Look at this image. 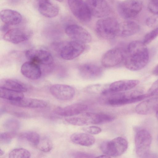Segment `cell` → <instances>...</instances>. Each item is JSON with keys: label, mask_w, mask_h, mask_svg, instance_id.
I'll return each instance as SVG.
<instances>
[{"label": "cell", "mask_w": 158, "mask_h": 158, "mask_svg": "<svg viewBox=\"0 0 158 158\" xmlns=\"http://www.w3.org/2000/svg\"><path fill=\"white\" fill-rule=\"evenodd\" d=\"M73 156L76 157H93V156L88 153L83 152H77L73 153Z\"/></svg>", "instance_id": "obj_40"}, {"label": "cell", "mask_w": 158, "mask_h": 158, "mask_svg": "<svg viewBox=\"0 0 158 158\" xmlns=\"http://www.w3.org/2000/svg\"><path fill=\"white\" fill-rule=\"evenodd\" d=\"M53 146L51 140L48 137H44L40 138L36 147L40 151L48 152L52 149Z\"/></svg>", "instance_id": "obj_29"}, {"label": "cell", "mask_w": 158, "mask_h": 158, "mask_svg": "<svg viewBox=\"0 0 158 158\" xmlns=\"http://www.w3.org/2000/svg\"><path fill=\"white\" fill-rule=\"evenodd\" d=\"M31 156L30 152L23 148L15 149L9 153V157L11 158H28Z\"/></svg>", "instance_id": "obj_31"}, {"label": "cell", "mask_w": 158, "mask_h": 158, "mask_svg": "<svg viewBox=\"0 0 158 158\" xmlns=\"http://www.w3.org/2000/svg\"><path fill=\"white\" fill-rule=\"evenodd\" d=\"M80 76L86 80H93L100 77L103 74V70L98 65L88 63L81 65L78 68Z\"/></svg>", "instance_id": "obj_13"}, {"label": "cell", "mask_w": 158, "mask_h": 158, "mask_svg": "<svg viewBox=\"0 0 158 158\" xmlns=\"http://www.w3.org/2000/svg\"><path fill=\"white\" fill-rule=\"evenodd\" d=\"M157 22V19L153 17H149L146 20V24L150 27H152L156 26Z\"/></svg>", "instance_id": "obj_39"}, {"label": "cell", "mask_w": 158, "mask_h": 158, "mask_svg": "<svg viewBox=\"0 0 158 158\" xmlns=\"http://www.w3.org/2000/svg\"><path fill=\"white\" fill-rule=\"evenodd\" d=\"M0 96L2 98L9 101L18 100L23 98L22 92H17L5 88H0Z\"/></svg>", "instance_id": "obj_27"}, {"label": "cell", "mask_w": 158, "mask_h": 158, "mask_svg": "<svg viewBox=\"0 0 158 158\" xmlns=\"http://www.w3.org/2000/svg\"><path fill=\"white\" fill-rule=\"evenodd\" d=\"M20 126L19 121L13 118L7 119L3 124L4 128L9 132H15L19 129Z\"/></svg>", "instance_id": "obj_30"}, {"label": "cell", "mask_w": 158, "mask_h": 158, "mask_svg": "<svg viewBox=\"0 0 158 158\" xmlns=\"http://www.w3.org/2000/svg\"><path fill=\"white\" fill-rule=\"evenodd\" d=\"M20 137L35 147L38 143L40 138L38 133L33 131L24 132L21 135Z\"/></svg>", "instance_id": "obj_28"}, {"label": "cell", "mask_w": 158, "mask_h": 158, "mask_svg": "<svg viewBox=\"0 0 158 158\" xmlns=\"http://www.w3.org/2000/svg\"><path fill=\"white\" fill-rule=\"evenodd\" d=\"M86 3L92 15L98 18H104L110 14V9L105 0H86Z\"/></svg>", "instance_id": "obj_12"}, {"label": "cell", "mask_w": 158, "mask_h": 158, "mask_svg": "<svg viewBox=\"0 0 158 158\" xmlns=\"http://www.w3.org/2000/svg\"><path fill=\"white\" fill-rule=\"evenodd\" d=\"M101 101L107 105L119 106L135 103L148 98L141 90H133L124 92L110 93L102 95Z\"/></svg>", "instance_id": "obj_2"}, {"label": "cell", "mask_w": 158, "mask_h": 158, "mask_svg": "<svg viewBox=\"0 0 158 158\" xmlns=\"http://www.w3.org/2000/svg\"><path fill=\"white\" fill-rule=\"evenodd\" d=\"M70 139L73 143L75 144L86 147L93 145L95 140L94 136L87 133H74L71 135Z\"/></svg>", "instance_id": "obj_25"}, {"label": "cell", "mask_w": 158, "mask_h": 158, "mask_svg": "<svg viewBox=\"0 0 158 158\" xmlns=\"http://www.w3.org/2000/svg\"><path fill=\"white\" fill-rule=\"evenodd\" d=\"M58 2H62L63 1V0H56Z\"/></svg>", "instance_id": "obj_46"}, {"label": "cell", "mask_w": 158, "mask_h": 158, "mask_svg": "<svg viewBox=\"0 0 158 158\" xmlns=\"http://www.w3.org/2000/svg\"><path fill=\"white\" fill-rule=\"evenodd\" d=\"M135 143L137 155L140 158H152L153 153L150 152L152 137L149 132L146 129L135 128Z\"/></svg>", "instance_id": "obj_3"}, {"label": "cell", "mask_w": 158, "mask_h": 158, "mask_svg": "<svg viewBox=\"0 0 158 158\" xmlns=\"http://www.w3.org/2000/svg\"><path fill=\"white\" fill-rule=\"evenodd\" d=\"M12 3H15L18 2L20 0H9Z\"/></svg>", "instance_id": "obj_43"}, {"label": "cell", "mask_w": 158, "mask_h": 158, "mask_svg": "<svg viewBox=\"0 0 158 158\" xmlns=\"http://www.w3.org/2000/svg\"><path fill=\"white\" fill-rule=\"evenodd\" d=\"M82 115L85 119L87 125L109 123L115 119L113 115L103 113L87 112L83 114Z\"/></svg>", "instance_id": "obj_20"}, {"label": "cell", "mask_w": 158, "mask_h": 158, "mask_svg": "<svg viewBox=\"0 0 158 158\" xmlns=\"http://www.w3.org/2000/svg\"><path fill=\"white\" fill-rule=\"evenodd\" d=\"M4 154V152L3 150H2L1 149H0V156H2Z\"/></svg>", "instance_id": "obj_44"}, {"label": "cell", "mask_w": 158, "mask_h": 158, "mask_svg": "<svg viewBox=\"0 0 158 158\" xmlns=\"http://www.w3.org/2000/svg\"><path fill=\"white\" fill-rule=\"evenodd\" d=\"M0 17L1 21L8 26L19 24L22 20V16L18 11L10 9H5L1 11Z\"/></svg>", "instance_id": "obj_23"}, {"label": "cell", "mask_w": 158, "mask_h": 158, "mask_svg": "<svg viewBox=\"0 0 158 158\" xmlns=\"http://www.w3.org/2000/svg\"><path fill=\"white\" fill-rule=\"evenodd\" d=\"M140 27L136 22L126 21L119 23L117 36L127 37L133 35L140 30Z\"/></svg>", "instance_id": "obj_22"}, {"label": "cell", "mask_w": 158, "mask_h": 158, "mask_svg": "<svg viewBox=\"0 0 158 158\" xmlns=\"http://www.w3.org/2000/svg\"><path fill=\"white\" fill-rule=\"evenodd\" d=\"M146 94L148 98L158 97V79L152 84Z\"/></svg>", "instance_id": "obj_36"}, {"label": "cell", "mask_w": 158, "mask_h": 158, "mask_svg": "<svg viewBox=\"0 0 158 158\" xmlns=\"http://www.w3.org/2000/svg\"><path fill=\"white\" fill-rule=\"evenodd\" d=\"M65 120L67 123L73 125L82 126L86 125L85 119L82 115L67 118L65 119Z\"/></svg>", "instance_id": "obj_33"}, {"label": "cell", "mask_w": 158, "mask_h": 158, "mask_svg": "<svg viewBox=\"0 0 158 158\" xmlns=\"http://www.w3.org/2000/svg\"><path fill=\"white\" fill-rule=\"evenodd\" d=\"M9 101L11 104L20 107L43 108L47 106L45 101L30 98L23 97L18 100Z\"/></svg>", "instance_id": "obj_24"}, {"label": "cell", "mask_w": 158, "mask_h": 158, "mask_svg": "<svg viewBox=\"0 0 158 158\" xmlns=\"http://www.w3.org/2000/svg\"><path fill=\"white\" fill-rule=\"evenodd\" d=\"M148 8L152 13L158 15V0H150Z\"/></svg>", "instance_id": "obj_38"}, {"label": "cell", "mask_w": 158, "mask_h": 158, "mask_svg": "<svg viewBox=\"0 0 158 158\" xmlns=\"http://www.w3.org/2000/svg\"><path fill=\"white\" fill-rule=\"evenodd\" d=\"M25 55L30 61L38 64L49 65L52 64L53 61L51 54L48 51L44 50L29 49L26 52Z\"/></svg>", "instance_id": "obj_11"}, {"label": "cell", "mask_w": 158, "mask_h": 158, "mask_svg": "<svg viewBox=\"0 0 158 158\" xmlns=\"http://www.w3.org/2000/svg\"><path fill=\"white\" fill-rule=\"evenodd\" d=\"M51 93L55 98L61 100H68L74 97L75 91L72 86L66 85L56 84L52 86Z\"/></svg>", "instance_id": "obj_14"}, {"label": "cell", "mask_w": 158, "mask_h": 158, "mask_svg": "<svg viewBox=\"0 0 158 158\" xmlns=\"http://www.w3.org/2000/svg\"><path fill=\"white\" fill-rule=\"evenodd\" d=\"M139 83V81L137 80H124L117 81L109 84L108 93L130 90L136 86Z\"/></svg>", "instance_id": "obj_18"}, {"label": "cell", "mask_w": 158, "mask_h": 158, "mask_svg": "<svg viewBox=\"0 0 158 158\" xmlns=\"http://www.w3.org/2000/svg\"><path fill=\"white\" fill-rule=\"evenodd\" d=\"M158 108V97H153L146 99L138 104L135 111L142 115L150 114L156 112Z\"/></svg>", "instance_id": "obj_17"}, {"label": "cell", "mask_w": 158, "mask_h": 158, "mask_svg": "<svg viewBox=\"0 0 158 158\" xmlns=\"http://www.w3.org/2000/svg\"><path fill=\"white\" fill-rule=\"evenodd\" d=\"M97 157H101V158H110V157L106 155H102L99 156Z\"/></svg>", "instance_id": "obj_42"}, {"label": "cell", "mask_w": 158, "mask_h": 158, "mask_svg": "<svg viewBox=\"0 0 158 158\" xmlns=\"http://www.w3.org/2000/svg\"><path fill=\"white\" fill-rule=\"evenodd\" d=\"M37 6L40 13L47 18L55 17L59 13L58 7L50 0H38Z\"/></svg>", "instance_id": "obj_16"}, {"label": "cell", "mask_w": 158, "mask_h": 158, "mask_svg": "<svg viewBox=\"0 0 158 158\" xmlns=\"http://www.w3.org/2000/svg\"><path fill=\"white\" fill-rule=\"evenodd\" d=\"M128 146L127 140L119 136L111 140L102 142L100 149L105 155L110 157H116L121 156L126 151Z\"/></svg>", "instance_id": "obj_4"}, {"label": "cell", "mask_w": 158, "mask_h": 158, "mask_svg": "<svg viewBox=\"0 0 158 158\" xmlns=\"http://www.w3.org/2000/svg\"><path fill=\"white\" fill-rule=\"evenodd\" d=\"M88 109L87 106L82 103L72 104L64 107H58L54 110L57 114L62 116L70 117L78 115Z\"/></svg>", "instance_id": "obj_15"}, {"label": "cell", "mask_w": 158, "mask_h": 158, "mask_svg": "<svg viewBox=\"0 0 158 158\" xmlns=\"http://www.w3.org/2000/svg\"><path fill=\"white\" fill-rule=\"evenodd\" d=\"M143 0H125L118 5V11L119 15L125 19L135 17L141 10Z\"/></svg>", "instance_id": "obj_7"}, {"label": "cell", "mask_w": 158, "mask_h": 158, "mask_svg": "<svg viewBox=\"0 0 158 158\" xmlns=\"http://www.w3.org/2000/svg\"><path fill=\"white\" fill-rule=\"evenodd\" d=\"M109 84H95L88 87L87 90L92 93H100L103 95L108 93Z\"/></svg>", "instance_id": "obj_32"}, {"label": "cell", "mask_w": 158, "mask_h": 158, "mask_svg": "<svg viewBox=\"0 0 158 158\" xmlns=\"http://www.w3.org/2000/svg\"><path fill=\"white\" fill-rule=\"evenodd\" d=\"M157 143H158V135H157Z\"/></svg>", "instance_id": "obj_47"}, {"label": "cell", "mask_w": 158, "mask_h": 158, "mask_svg": "<svg viewBox=\"0 0 158 158\" xmlns=\"http://www.w3.org/2000/svg\"><path fill=\"white\" fill-rule=\"evenodd\" d=\"M60 46V56L66 60H71L77 57L83 52L85 48L84 44L73 40L61 43Z\"/></svg>", "instance_id": "obj_6"}, {"label": "cell", "mask_w": 158, "mask_h": 158, "mask_svg": "<svg viewBox=\"0 0 158 158\" xmlns=\"http://www.w3.org/2000/svg\"><path fill=\"white\" fill-rule=\"evenodd\" d=\"M152 73L155 76H158V64L152 70Z\"/></svg>", "instance_id": "obj_41"}, {"label": "cell", "mask_w": 158, "mask_h": 158, "mask_svg": "<svg viewBox=\"0 0 158 158\" xmlns=\"http://www.w3.org/2000/svg\"><path fill=\"white\" fill-rule=\"evenodd\" d=\"M21 71L24 77L33 80L39 79L41 75V70L38 64L31 61L23 63Z\"/></svg>", "instance_id": "obj_19"}, {"label": "cell", "mask_w": 158, "mask_h": 158, "mask_svg": "<svg viewBox=\"0 0 158 158\" xmlns=\"http://www.w3.org/2000/svg\"><path fill=\"white\" fill-rule=\"evenodd\" d=\"M125 57L121 49L117 48H113L108 50L103 56L101 64L105 68L112 67L124 61Z\"/></svg>", "instance_id": "obj_10"}, {"label": "cell", "mask_w": 158, "mask_h": 158, "mask_svg": "<svg viewBox=\"0 0 158 158\" xmlns=\"http://www.w3.org/2000/svg\"><path fill=\"white\" fill-rule=\"evenodd\" d=\"M156 116L157 119L158 120V108L156 111Z\"/></svg>", "instance_id": "obj_45"}, {"label": "cell", "mask_w": 158, "mask_h": 158, "mask_svg": "<svg viewBox=\"0 0 158 158\" xmlns=\"http://www.w3.org/2000/svg\"><path fill=\"white\" fill-rule=\"evenodd\" d=\"M67 35L73 40L83 44L90 42L92 37L89 33L85 29L79 25L71 24L65 28Z\"/></svg>", "instance_id": "obj_9"}, {"label": "cell", "mask_w": 158, "mask_h": 158, "mask_svg": "<svg viewBox=\"0 0 158 158\" xmlns=\"http://www.w3.org/2000/svg\"><path fill=\"white\" fill-rule=\"evenodd\" d=\"M118 25V22L113 18H102L97 22L96 31L102 38L112 40L117 36Z\"/></svg>", "instance_id": "obj_5"}, {"label": "cell", "mask_w": 158, "mask_h": 158, "mask_svg": "<svg viewBox=\"0 0 158 158\" xmlns=\"http://www.w3.org/2000/svg\"><path fill=\"white\" fill-rule=\"evenodd\" d=\"M82 130L87 133L91 135H97L101 133L102 129L96 126H90L83 127Z\"/></svg>", "instance_id": "obj_37"}, {"label": "cell", "mask_w": 158, "mask_h": 158, "mask_svg": "<svg viewBox=\"0 0 158 158\" xmlns=\"http://www.w3.org/2000/svg\"><path fill=\"white\" fill-rule=\"evenodd\" d=\"M158 36V27L147 33L144 36L143 42L146 45L149 44Z\"/></svg>", "instance_id": "obj_35"}, {"label": "cell", "mask_w": 158, "mask_h": 158, "mask_svg": "<svg viewBox=\"0 0 158 158\" xmlns=\"http://www.w3.org/2000/svg\"><path fill=\"white\" fill-rule=\"evenodd\" d=\"M124 64L128 69L140 70L148 64L149 60L148 49L143 42L135 40L129 44L127 48Z\"/></svg>", "instance_id": "obj_1"}, {"label": "cell", "mask_w": 158, "mask_h": 158, "mask_svg": "<svg viewBox=\"0 0 158 158\" xmlns=\"http://www.w3.org/2000/svg\"><path fill=\"white\" fill-rule=\"evenodd\" d=\"M15 135V132L8 131L1 133L0 135V143L4 144L9 143Z\"/></svg>", "instance_id": "obj_34"}, {"label": "cell", "mask_w": 158, "mask_h": 158, "mask_svg": "<svg viewBox=\"0 0 158 158\" xmlns=\"http://www.w3.org/2000/svg\"><path fill=\"white\" fill-rule=\"evenodd\" d=\"M69 8L74 16L79 21L88 23L91 14L86 3L83 0H68Z\"/></svg>", "instance_id": "obj_8"}, {"label": "cell", "mask_w": 158, "mask_h": 158, "mask_svg": "<svg viewBox=\"0 0 158 158\" xmlns=\"http://www.w3.org/2000/svg\"><path fill=\"white\" fill-rule=\"evenodd\" d=\"M0 87L22 93L26 92L27 90L24 83L14 79H6L1 80Z\"/></svg>", "instance_id": "obj_26"}, {"label": "cell", "mask_w": 158, "mask_h": 158, "mask_svg": "<svg viewBox=\"0 0 158 158\" xmlns=\"http://www.w3.org/2000/svg\"><path fill=\"white\" fill-rule=\"evenodd\" d=\"M29 37V35L26 31L15 28L8 30L5 33L3 38L6 41L17 44L27 40Z\"/></svg>", "instance_id": "obj_21"}]
</instances>
